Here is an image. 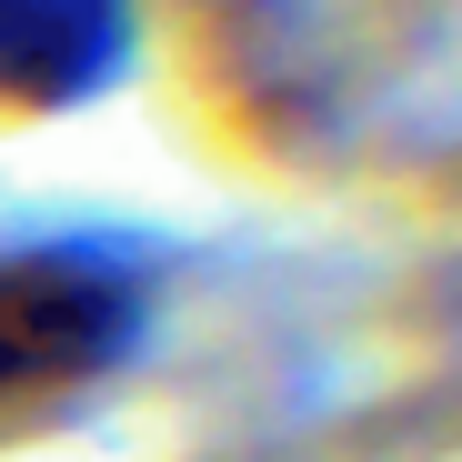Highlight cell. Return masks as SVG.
<instances>
[{"mask_svg": "<svg viewBox=\"0 0 462 462\" xmlns=\"http://www.w3.org/2000/svg\"><path fill=\"white\" fill-rule=\"evenodd\" d=\"M121 342V291L81 262H21L0 272V402L41 382L91 372Z\"/></svg>", "mask_w": 462, "mask_h": 462, "instance_id": "obj_1", "label": "cell"}, {"mask_svg": "<svg viewBox=\"0 0 462 462\" xmlns=\"http://www.w3.org/2000/svg\"><path fill=\"white\" fill-rule=\"evenodd\" d=\"M101 60V0H0V81L70 91Z\"/></svg>", "mask_w": 462, "mask_h": 462, "instance_id": "obj_2", "label": "cell"}]
</instances>
